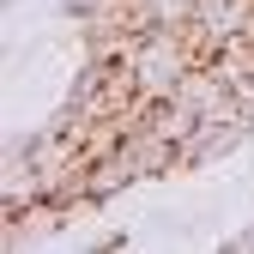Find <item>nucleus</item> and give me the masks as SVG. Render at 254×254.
I'll list each match as a JSON object with an SVG mask.
<instances>
[{"label": "nucleus", "mask_w": 254, "mask_h": 254, "mask_svg": "<svg viewBox=\"0 0 254 254\" xmlns=\"http://www.w3.org/2000/svg\"><path fill=\"white\" fill-rule=\"evenodd\" d=\"M139 176H145V170H139L133 145L121 139V145H115L109 157H91V182H85V194H91V200H115L121 188H133Z\"/></svg>", "instance_id": "nucleus-1"}]
</instances>
